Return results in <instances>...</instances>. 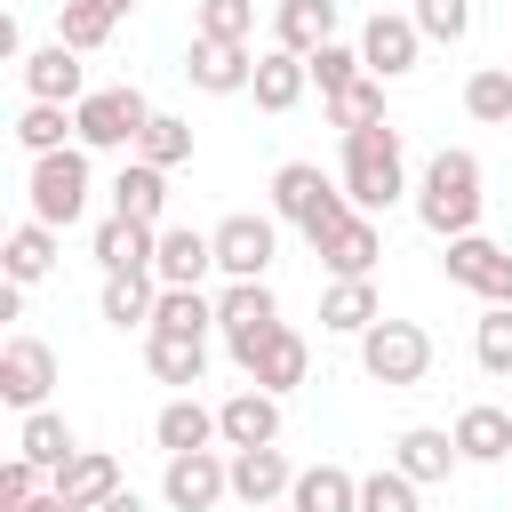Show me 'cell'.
<instances>
[{
    "mask_svg": "<svg viewBox=\"0 0 512 512\" xmlns=\"http://www.w3.org/2000/svg\"><path fill=\"white\" fill-rule=\"evenodd\" d=\"M272 256H280V216L240 208V216L216 224V272H224V280H264Z\"/></svg>",
    "mask_w": 512,
    "mask_h": 512,
    "instance_id": "cell-10",
    "label": "cell"
},
{
    "mask_svg": "<svg viewBox=\"0 0 512 512\" xmlns=\"http://www.w3.org/2000/svg\"><path fill=\"white\" fill-rule=\"evenodd\" d=\"M24 512H88V504H72V496H56V488H40V496H32Z\"/></svg>",
    "mask_w": 512,
    "mask_h": 512,
    "instance_id": "cell-47",
    "label": "cell"
},
{
    "mask_svg": "<svg viewBox=\"0 0 512 512\" xmlns=\"http://www.w3.org/2000/svg\"><path fill=\"white\" fill-rule=\"evenodd\" d=\"M504 408H512V400H504Z\"/></svg>",
    "mask_w": 512,
    "mask_h": 512,
    "instance_id": "cell-51",
    "label": "cell"
},
{
    "mask_svg": "<svg viewBox=\"0 0 512 512\" xmlns=\"http://www.w3.org/2000/svg\"><path fill=\"white\" fill-rule=\"evenodd\" d=\"M384 88H392V80H376V72H360L352 88H336V96H320V104H328V128H336V136H352V128H376V120H384Z\"/></svg>",
    "mask_w": 512,
    "mask_h": 512,
    "instance_id": "cell-34",
    "label": "cell"
},
{
    "mask_svg": "<svg viewBox=\"0 0 512 512\" xmlns=\"http://www.w3.org/2000/svg\"><path fill=\"white\" fill-rule=\"evenodd\" d=\"M472 360L488 376H512V304H488L480 328H472Z\"/></svg>",
    "mask_w": 512,
    "mask_h": 512,
    "instance_id": "cell-42",
    "label": "cell"
},
{
    "mask_svg": "<svg viewBox=\"0 0 512 512\" xmlns=\"http://www.w3.org/2000/svg\"><path fill=\"white\" fill-rule=\"evenodd\" d=\"M96 512H152V504H144V496H136V488H112V496H104V504H96Z\"/></svg>",
    "mask_w": 512,
    "mask_h": 512,
    "instance_id": "cell-46",
    "label": "cell"
},
{
    "mask_svg": "<svg viewBox=\"0 0 512 512\" xmlns=\"http://www.w3.org/2000/svg\"><path fill=\"white\" fill-rule=\"evenodd\" d=\"M152 272H160V288H200V280L216 272V232H200V224H160Z\"/></svg>",
    "mask_w": 512,
    "mask_h": 512,
    "instance_id": "cell-16",
    "label": "cell"
},
{
    "mask_svg": "<svg viewBox=\"0 0 512 512\" xmlns=\"http://www.w3.org/2000/svg\"><path fill=\"white\" fill-rule=\"evenodd\" d=\"M272 328H280V296H272V280H224V288H216V336H224L232 368H248L256 344H264Z\"/></svg>",
    "mask_w": 512,
    "mask_h": 512,
    "instance_id": "cell-7",
    "label": "cell"
},
{
    "mask_svg": "<svg viewBox=\"0 0 512 512\" xmlns=\"http://www.w3.org/2000/svg\"><path fill=\"white\" fill-rule=\"evenodd\" d=\"M152 328H168V336H208V328H216V296H208V288H160Z\"/></svg>",
    "mask_w": 512,
    "mask_h": 512,
    "instance_id": "cell-37",
    "label": "cell"
},
{
    "mask_svg": "<svg viewBox=\"0 0 512 512\" xmlns=\"http://www.w3.org/2000/svg\"><path fill=\"white\" fill-rule=\"evenodd\" d=\"M48 392H56V352L40 336H8L0 344V400L16 416H32V408H48Z\"/></svg>",
    "mask_w": 512,
    "mask_h": 512,
    "instance_id": "cell-11",
    "label": "cell"
},
{
    "mask_svg": "<svg viewBox=\"0 0 512 512\" xmlns=\"http://www.w3.org/2000/svg\"><path fill=\"white\" fill-rule=\"evenodd\" d=\"M360 56H368V72H376V80H408V72H416V56H424V32H416V16H400V8H376V16L360 24Z\"/></svg>",
    "mask_w": 512,
    "mask_h": 512,
    "instance_id": "cell-12",
    "label": "cell"
},
{
    "mask_svg": "<svg viewBox=\"0 0 512 512\" xmlns=\"http://www.w3.org/2000/svg\"><path fill=\"white\" fill-rule=\"evenodd\" d=\"M240 512H288V504H240Z\"/></svg>",
    "mask_w": 512,
    "mask_h": 512,
    "instance_id": "cell-48",
    "label": "cell"
},
{
    "mask_svg": "<svg viewBox=\"0 0 512 512\" xmlns=\"http://www.w3.org/2000/svg\"><path fill=\"white\" fill-rule=\"evenodd\" d=\"M112 216H136V224H168V168H152V160H136V152H120V176H112Z\"/></svg>",
    "mask_w": 512,
    "mask_h": 512,
    "instance_id": "cell-20",
    "label": "cell"
},
{
    "mask_svg": "<svg viewBox=\"0 0 512 512\" xmlns=\"http://www.w3.org/2000/svg\"><path fill=\"white\" fill-rule=\"evenodd\" d=\"M360 344V376L368 384H384V392H416L424 376H432V336H424V320H376L368 336H352Z\"/></svg>",
    "mask_w": 512,
    "mask_h": 512,
    "instance_id": "cell-4",
    "label": "cell"
},
{
    "mask_svg": "<svg viewBox=\"0 0 512 512\" xmlns=\"http://www.w3.org/2000/svg\"><path fill=\"white\" fill-rule=\"evenodd\" d=\"M288 512H360V472L344 464H304L288 488Z\"/></svg>",
    "mask_w": 512,
    "mask_h": 512,
    "instance_id": "cell-30",
    "label": "cell"
},
{
    "mask_svg": "<svg viewBox=\"0 0 512 512\" xmlns=\"http://www.w3.org/2000/svg\"><path fill=\"white\" fill-rule=\"evenodd\" d=\"M16 144H24L32 160H40V152H64V144H80V128H72V104H40V96H32V104L16 112Z\"/></svg>",
    "mask_w": 512,
    "mask_h": 512,
    "instance_id": "cell-35",
    "label": "cell"
},
{
    "mask_svg": "<svg viewBox=\"0 0 512 512\" xmlns=\"http://www.w3.org/2000/svg\"><path fill=\"white\" fill-rule=\"evenodd\" d=\"M136 160H152V168H184V160H192V120H184V112H152V128L136 136Z\"/></svg>",
    "mask_w": 512,
    "mask_h": 512,
    "instance_id": "cell-39",
    "label": "cell"
},
{
    "mask_svg": "<svg viewBox=\"0 0 512 512\" xmlns=\"http://www.w3.org/2000/svg\"><path fill=\"white\" fill-rule=\"evenodd\" d=\"M360 512H424V488L400 464H376V472H360Z\"/></svg>",
    "mask_w": 512,
    "mask_h": 512,
    "instance_id": "cell-40",
    "label": "cell"
},
{
    "mask_svg": "<svg viewBox=\"0 0 512 512\" xmlns=\"http://www.w3.org/2000/svg\"><path fill=\"white\" fill-rule=\"evenodd\" d=\"M112 8H120V16H128V8H136V0H112Z\"/></svg>",
    "mask_w": 512,
    "mask_h": 512,
    "instance_id": "cell-49",
    "label": "cell"
},
{
    "mask_svg": "<svg viewBox=\"0 0 512 512\" xmlns=\"http://www.w3.org/2000/svg\"><path fill=\"white\" fill-rule=\"evenodd\" d=\"M440 280L472 288L480 304H512V248H496L488 232H456L440 240Z\"/></svg>",
    "mask_w": 512,
    "mask_h": 512,
    "instance_id": "cell-8",
    "label": "cell"
},
{
    "mask_svg": "<svg viewBox=\"0 0 512 512\" xmlns=\"http://www.w3.org/2000/svg\"><path fill=\"white\" fill-rule=\"evenodd\" d=\"M376 320H384L376 280H328V288H320V328H328V336H368Z\"/></svg>",
    "mask_w": 512,
    "mask_h": 512,
    "instance_id": "cell-29",
    "label": "cell"
},
{
    "mask_svg": "<svg viewBox=\"0 0 512 512\" xmlns=\"http://www.w3.org/2000/svg\"><path fill=\"white\" fill-rule=\"evenodd\" d=\"M112 32H120V8H112V0H56V40H64V48L88 56V48H104Z\"/></svg>",
    "mask_w": 512,
    "mask_h": 512,
    "instance_id": "cell-33",
    "label": "cell"
},
{
    "mask_svg": "<svg viewBox=\"0 0 512 512\" xmlns=\"http://www.w3.org/2000/svg\"><path fill=\"white\" fill-rule=\"evenodd\" d=\"M464 112H472L480 128H512V64H480V72L464 80Z\"/></svg>",
    "mask_w": 512,
    "mask_h": 512,
    "instance_id": "cell-38",
    "label": "cell"
},
{
    "mask_svg": "<svg viewBox=\"0 0 512 512\" xmlns=\"http://www.w3.org/2000/svg\"><path fill=\"white\" fill-rule=\"evenodd\" d=\"M88 248H96V264H104V272H152L160 232H152V224H136V216H104Z\"/></svg>",
    "mask_w": 512,
    "mask_h": 512,
    "instance_id": "cell-28",
    "label": "cell"
},
{
    "mask_svg": "<svg viewBox=\"0 0 512 512\" xmlns=\"http://www.w3.org/2000/svg\"><path fill=\"white\" fill-rule=\"evenodd\" d=\"M184 80H192L200 96H248L256 56H248V40H200V32H192V48H184Z\"/></svg>",
    "mask_w": 512,
    "mask_h": 512,
    "instance_id": "cell-13",
    "label": "cell"
},
{
    "mask_svg": "<svg viewBox=\"0 0 512 512\" xmlns=\"http://www.w3.org/2000/svg\"><path fill=\"white\" fill-rule=\"evenodd\" d=\"M144 368L176 392H192L208 376V336H168V328H144Z\"/></svg>",
    "mask_w": 512,
    "mask_h": 512,
    "instance_id": "cell-26",
    "label": "cell"
},
{
    "mask_svg": "<svg viewBox=\"0 0 512 512\" xmlns=\"http://www.w3.org/2000/svg\"><path fill=\"white\" fill-rule=\"evenodd\" d=\"M272 216L296 224L304 240H320V232H336V224L352 216V192H344V176H328L320 160H280V168H272Z\"/></svg>",
    "mask_w": 512,
    "mask_h": 512,
    "instance_id": "cell-3",
    "label": "cell"
},
{
    "mask_svg": "<svg viewBox=\"0 0 512 512\" xmlns=\"http://www.w3.org/2000/svg\"><path fill=\"white\" fill-rule=\"evenodd\" d=\"M192 32L200 40H248L256 32V0H200L192 8Z\"/></svg>",
    "mask_w": 512,
    "mask_h": 512,
    "instance_id": "cell-43",
    "label": "cell"
},
{
    "mask_svg": "<svg viewBox=\"0 0 512 512\" xmlns=\"http://www.w3.org/2000/svg\"><path fill=\"white\" fill-rule=\"evenodd\" d=\"M304 88H312V72H304V56L272 40V48L256 56V80H248V96H256V112H272V120H280V112H296V104H304Z\"/></svg>",
    "mask_w": 512,
    "mask_h": 512,
    "instance_id": "cell-22",
    "label": "cell"
},
{
    "mask_svg": "<svg viewBox=\"0 0 512 512\" xmlns=\"http://www.w3.org/2000/svg\"><path fill=\"white\" fill-rule=\"evenodd\" d=\"M88 192H96V168H88V144H64V152H40L32 176H24V200L40 224H80L88 216Z\"/></svg>",
    "mask_w": 512,
    "mask_h": 512,
    "instance_id": "cell-5",
    "label": "cell"
},
{
    "mask_svg": "<svg viewBox=\"0 0 512 512\" xmlns=\"http://www.w3.org/2000/svg\"><path fill=\"white\" fill-rule=\"evenodd\" d=\"M56 256H64V248H56V224H40V216H24V224L8 232V248H0V264H8V280H16V288L48 280V272H56Z\"/></svg>",
    "mask_w": 512,
    "mask_h": 512,
    "instance_id": "cell-31",
    "label": "cell"
},
{
    "mask_svg": "<svg viewBox=\"0 0 512 512\" xmlns=\"http://www.w3.org/2000/svg\"><path fill=\"white\" fill-rule=\"evenodd\" d=\"M272 40L296 48V56L328 48V40H336V0H280V8H272Z\"/></svg>",
    "mask_w": 512,
    "mask_h": 512,
    "instance_id": "cell-32",
    "label": "cell"
},
{
    "mask_svg": "<svg viewBox=\"0 0 512 512\" xmlns=\"http://www.w3.org/2000/svg\"><path fill=\"white\" fill-rule=\"evenodd\" d=\"M72 448H80V440H72V424H64L56 408H32V416L16 424V456H32L40 472H56V464H64Z\"/></svg>",
    "mask_w": 512,
    "mask_h": 512,
    "instance_id": "cell-36",
    "label": "cell"
},
{
    "mask_svg": "<svg viewBox=\"0 0 512 512\" xmlns=\"http://www.w3.org/2000/svg\"><path fill=\"white\" fill-rule=\"evenodd\" d=\"M152 440H160V456H184V448H224L216 408H208V400H192V392H176V400L152 416Z\"/></svg>",
    "mask_w": 512,
    "mask_h": 512,
    "instance_id": "cell-23",
    "label": "cell"
},
{
    "mask_svg": "<svg viewBox=\"0 0 512 512\" xmlns=\"http://www.w3.org/2000/svg\"><path fill=\"white\" fill-rule=\"evenodd\" d=\"M40 480H48V472H40L32 456H8V464H0V512H24V504L40 496Z\"/></svg>",
    "mask_w": 512,
    "mask_h": 512,
    "instance_id": "cell-45",
    "label": "cell"
},
{
    "mask_svg": "<svg viewBox=\"0 0 512 512\" xmlns=\"http://www.w3.org/2000/svg\"><path fill=\"white\" fill-rule=\"evenodd\" d=\"M232 496V456L224 448H184L160 464V504L168 512H216Z\"/></svg>",
    "mask_w": 512,
    "mask_h": 512,
    "instance_id": "cell-9",
    "label": "cell"
},
{
    "mask_svg": "<svg viewBox=\"0 0 512 512\" xmlns=\"http://www.w3.org/2000/svg\"><path fill=\"white\" fill-rule=\"evenodd\" d=\"M152 304H160V272H104V296H96V312H104V328H152Z\"/></svg>",
    "mask_w": 512,
    "mask_h": 512,
    "instance_id": "cell-25",
    "label": "cell"
},
{
    "mask_svg": "<svg viewBox=\"0 0 512 512\" xmlns=\"http://www.w3.org/2000/svg\"><path fill=\"white\" fill-rule=\"evenodd\" d=\"M48 488L96 512V504H104V496L120 488V456H112V448H72V456H64V464L48 472Z\"/></svg>",
    "mask_w": 512,
    "mask_h": 512,
    "instance_id": "cell-24",
    "label": "cell"
},
{
    "mask_svg": "<svg viewBox=\"0 0 512 512\" xmlns=\"http://www.w3.org/2000/svg\"><path fill=\"white\" fill-rule=\"evenodd\" d=\"M240 376H248V384H264V392H280V400H288V392H296V384H304V376H312V344H304V328H288V320H280V328H272V336H264V344H256V360H248V368H240Z\"/></svg>",
    "mask_w": 512,
    "mask_h": 512,
    "instance_id": "cell-18",
    "label": "cell"
},
{
    "mask_svg": "<svg viewBox=\"0 0 512 512\" xmlns=\"http://www.w3.org/2000/svg\"><path fill=\"white\" fill-rule=\"evenodd\" d=\"M224 456H232V496H240V504H288L296 464L280 456V440H272V448H224Z\"/></svg>",
    "mask_w": 512,
    "mask_h": 512,
    "instance_id": "cell-21",
    "label": "cell"
},
{
    "mask_svg": "<svg viewBox=\"0 0 512 512\" xmlns=\"http://www.w3.org/2000/svg\"><path fill=\"white\" fill-rule=\"evenodd\" d=\"M456 448H464V464H512V408L472 400L456 416Z\"/></svg>",
    "mask_w": 512,
    "mask_h": 512,
    "instance_id": "cell-27",
    "label": "cell"
},
{
    "mask_svg": "<svg viewBox=\"0 0 512 512\" xmlns=\"http://www.w3.org/2000/svg\"><path fill=\"white\" fill-rule=\"evenodd\" d=\"M304 72H312V88H320V96H336V88H352V80L368 72V56H360V40H328V48H312V56H304Z\"/></svg>",
    "mask_w": 512,
    "mask_h": 512,
    "instance_id": "cell-41",
    "label": "cell"
},
{
    "mask_svg": "<svg viewBox=\"0 0 512 512\" xmlns=\"http://www.w3.org/2000/svg\"><path fill=\"white\" fill-rule=\"evenodd\" d=\"M480 208H488V192H480V152L440 144V152L424 160V176H416V224H424L432 240H456V232H480Z\"/></svg>",
    "mask_w": 512,
    "mask_h": 512,
    "instance_id": "cell-1",
    "label": "cell"
},
{
    "mask_svg": "<svg viewBox=\"0 0 512 512\" xmlns=\"http://www.w3.org/2000/svg\"><path fill=\"white\" fill-rule=\"evenodd\" d=\"M504 64H512V56H504Z\"/></svg>",
    "mask_w": 512,
    "mask_h": 512,
    "instance_id": "cell-50",
    "label": "cell"
},
{
    "mask_svg": "<svg viewBox=\"0 0 512 512\" xmlns=\"http://www.w3.org/2000/svg\"><path fill=\"white\" fill-rule=\"evenodd\" d=\"M392 464H400L416 488H440V480L464 472V448H456V432H440V424H408V432L392 440Z\"/></svg>",
    "mask_w": 512,
    "mask_h": 512,
    "instance_id": "cell-17",
    "label": "cell"
},
{
    "mask_svg": "<svg viewBox=\"0 0 512 512\" xmlns=\"http://www.w3.org/2000/svg\"><path fill=\"white\" fill-rule=\"evenodd\" d=\"M24 96H40V104H80L88 96V72H80V48H64V40H48V48H32L24 64Z\"/></svg>",
    "mask_w": 512,
    "mask_h": 512,
    "instance_id": "cell-19",
    "label": "cell"
},
{
    "mask_svg": "<svg viewBox=\"0 0 512 512\" xmlns=\"http://www.w3.org/2000/svg\"><path fill=\"white\" fill-rule=\"evenodd\" d=\"M312 256H320V272H328V280H368V272H376V256H384V232H376V216H368V208H352L336 232H320V240H312Z\"/></svg>",
    "mask_w": 512,
    "mask_h": 512,
    "instance_id": "cell-14",
    "label": "cell"
},
{
    "mask_svg": "<svg viewBox=\"0 0 512 512\" xmlns=\"http://www.w3.org/2000/svg\"><path fill=\"white\" fill-rule=\"evenodd\" d=\"M408 16H416V32H424V40H448V48L472 32V0H416Z\"/></svg>",
    "mask_w": 512,
    "mask_h": 512,
    "instance_id": "cell-44",
    "label": "cell"
},
{
    "mask_svg": "<svg viewBox=\"0 0 512 512\" xmlns=\"http://www.w3.org/2000/svg\"><path fill=\"white\" fill-rule=\"evenodd\" d=\"M216 432H224V448H272L280 440V392H264V384L224 392L216 400Z\"/></svg>",
    "mask_w": 512,
    "mask_h": 512,
    "instance_id": "cell-15",
    "label": "cell"
},
{
    "mask_svg": "<svg viewBox=\"0 0 512 512\" xmlns=\"http://www.w3.org/2000/svg\"><path fill=\"white\" fill-rule=\"evenodd\" d=\"M344 192H352V208H368V216H384L400 192H416L408 184V144H400V128L392 120H376V128H352L344 136Z\"/></svg>",
    "mask_w": 512,
    "mask_h": 512,
    "instance_id": "cell-2",
    "label": "cell"
},
{
    "mask_svg": "<svg viewBox=\"0 0 512 512\" xmlns=\"http://www.w3.org/2000/svg\"><path fill=\"white\" fill-rule=\"evenodd\" d=\"M72 128L88 152H136V136L152 128V96L144 88H88L72 104Z\"/></svg>",
    "mask_w": 512,
    "mask_h": 512,
    "instance_id": "cell-6",
    "label": "cell"
}]
</instances>
